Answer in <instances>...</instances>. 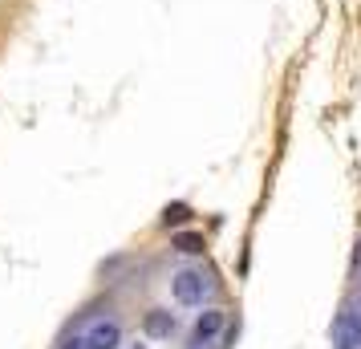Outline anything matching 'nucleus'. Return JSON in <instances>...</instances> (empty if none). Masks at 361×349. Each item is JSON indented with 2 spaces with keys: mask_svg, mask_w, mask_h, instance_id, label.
<instances>
[{
  "mask_svg": "<svg viewBox=\"0 0 361 349\" xmlns=\"http://www.w3.org/2000/svg\"><path fill=\"white\" fill-rule=\"evenodd\" d=\"M171 297L179 300L183 309H199V305H203V297H207V276H203V272H195V268H183V272H175V276H171Z\"/></svg>",
  "mask_w": 361,
  "mask_h": 349,
  "instance_id": "1",
  "label": "nucleus"
},
{
  "mask_svg": "<svg viewBox=\"0 0 361 349\" xmlns=\"http://www.w3.org/2000/svg\"><path fill=\"white\" fill-rule=\"evenodd\" d=\"M82 337H85L90 349H118L122 345V325H118L114 317H102V321H94Z\"/></svg>",
  "mask_w": 361,
  "mask_h": 349,
  "instance_id": "2",
  "label": "nucleus"
},
{
  "mask_svg": "<svg viewBox=\"0 0 361 349\" xmlns=\"http://www.w3.org/2000/svg\"><path fill=\"white\" fill-rule=\"evenodd\" d=\"M333 345L337 349H361V313L345 309V313L333 321Z\"/></svg>",
  "mask_w": 361,
  "mask_h": 349,
  "instance_id": "3",
  "label": "nucleus"
},
{
  "mask_svg": "<svg viewBox=\"0 0 361 349\" xmlns=\"http://www.w3.org/2000/svg\"><path fill=\"white\" fill-rule=\"evenodd\" d=\"M219 329H224V313H219V309H203L199 321H195V329H191V341H195V345H207Z\"/></svg>",
  "mask_w": 361,
  "mask_h": 349,
  "instance_id": "4",
  "label": "nucleus"
},
{
  "mask_svg": "<svg viewBox=\"0 0 361 349\" xmlns=\"http://www.w3.org/2000/svg\"><path fill=\"white\" fill-rule=\"evenodd\" d=\"M171 329H175V317L166 313V309L147 313V333H150V337H171Z\"/></svg>",
  "mask_w": 361,
  "mask_h": 349,
  "instance_id": "5",
  "label": "nucleus"
},
{
  "mask_svg": "<svg viewBox=\"0 0 361 349\" xmlns=\"http://www.w3.org/2000/svg\"><path fill=\"white\" fill-rule=\"evenodd\" d=\"M175 248L187 252V256H199V252H203V235L199 232H183V235H175Z\"/></svg>",
  "mask_w": 361,
  "mask_h": 349,
  "instance_id": "6",
  "label": "nucleus"
},
{
  "mask_svg": "<svg viewBox=\"0 0 361 349\" xmlns=\"http://www.w3.org/2000/svg\"><path fill=\"white\" fill-rule=\"evenodd\" d=\"M61 349H90V345H85V337H69V341H66Z\"/></svg>",
  "mask_w": 361,
  "mask_h": 349,
  "instance_id": "7",
  "label": "nucleus"
},
{
  "mask_svg": "<svg viewBox=\"0 0 361 349\" xmlns=\"http://www.w3.org/2000/svg\"><path fill=\"white\" fill-rule=\"evenodd\" d=\"M134 349H147V345H134Z\"/></svg>",
  "mask_w": 361,
  "mask_h": 349,
  "instance_id": "8",
  "label": "nucleus"
}]
</instances>
